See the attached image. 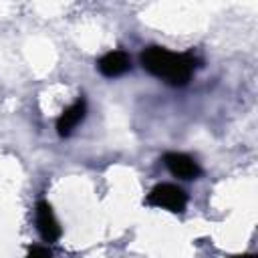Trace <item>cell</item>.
Instances as JSON below:
<instances>
[{"label": "cell", "instance_id": "cell-1", "mask_svg": "<svg viewBox=\"0 0 258 258\" xmlns=\"http://www.w3.org/2000/svg\"><path fill=\"white\" fill-rule=\"evenodd\" d=\"M141 64L153 77H159L169 85L181 87L191 79L198 60L185 52H171L161 46H149L141 52Z\"/></svg>", "mask_w": 258, "mask_h": 258}, {"label": "cell", "instance_id": "cell-2", "mask_svg": "<svg viewBox=\"0 0 258 258\" xmlns=\"http://www.w3.org/2000/svg\"><path fill=\"white\" fill-rule=\"evenodd\" d=\"M145 202L153 208H163L167 212H183L187 206V196L181 187L173 183H159L147 194Z\"/></svg>", "mask_w": 258, "mask_h": 258}, {"label": "cell", "instance_id": "cell-3", "mask_svg": "<svg viewBox=\"0 0 258 258\" xmlns=\"http://www.w3.org/2000/svg\"><path fill=\"white\" fill-rule=\"evenodd\" d=\"M36 228H38V234L44 242L52 244L60 238V226L52 214V208L48 202L40 200L36 204Z\"/></svg>", "mask_w": 258, "mask_h": 258}, {"label": "cell", "instance_id": "cell-4", "mask_svg": "<svg viewBox=\"0 0 258 258\" xmlns=\"http://www.w3.org/2000/svg\"><path fill=\"white\" fill-rule=\"evenodd\" d=\"M163 163L165 167L171 171V175L181 177V179H194L202 173L200 165L185 153H177V151H169L163 155Z\"/></svg>", "mask_w": 258, "mask_h": 258}, {"label": "cell", "instance_id": "cell-5", "mask_svg": "<svg viewBox=\"0 0 258 258\" xmlns=\"http://www.w3.org/2000/svg\"><path fill=\"white\" fill-rule=\"evenodd\" d=\"M97 67H99V73L103 77L115 79V77H121L123 73L129 71L131 60H129L127 52H123V50H111V52H107V54H103L99 58Z\"/></svg>", "mask_w": 258, "mask_h": 258}, {"label": "cell", "instance_id": "cell-6", "mask_svg": "<svg viewBox=\"0 0 258 258\" xmlns=\"http://www.w3.org/2000/svg\"><path fill=\"white\" fill-rule=\"evenodd\" d=\"M85 113H87V103H85V99H79V101H75L71 107H67V109L62 111V115L58 117V121H56V131H58V135H60V137L71 135V131L85 119Z\"/></svg>", "mask_w": 258, "mask_h": 258}, {"label": "cell", "instance_id": "cell-7", "mask_svg": "<svg viewBox=\"0 0 258 258\" xmlns=\"http://www.w3.org/2000/svg\"><path fill=\"white\" fill-rule=\"evenodd\" d=\"M26 258H52V254H50V250L44 248V246H32V248L28 250Z\"/></svg>", "mask_w": 258, "mask_h": 258}, {"label": "cell", "instance_id": "cell-8", "mask_svg": "<svg viewBox=\"0 0 258 258\" xmlns=\"http://www.w3.org/2000/svg\"><path fill=\"white\" fill-rule=\"evenodd\" d=\"M234 258H256L254 254H244V256H234Z\"/></svg>", "mask_w": 258, "mask_h": 258}]
</instances>
